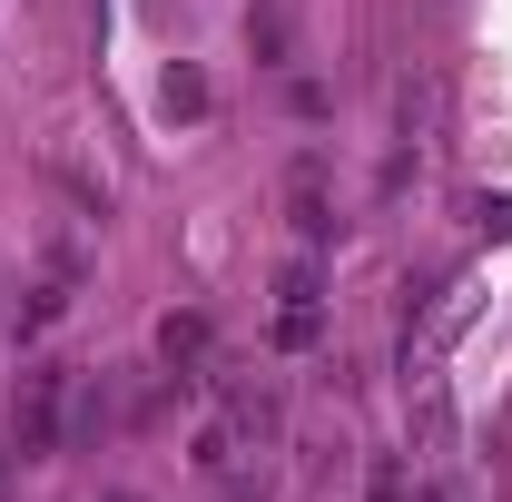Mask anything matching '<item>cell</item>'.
<instances>
[{
	"label": "cell",
	"instance_id": "obj_2",
	"mask_svg": "<svg viewBox=\"0 0 512 502\" xmlns=\"http://www.w3.org/2000/svg\"><path fill=\"white\" fill-rule=\"evenodd\" d=\"M158 109H168V119H207V79H197V69L178 60L168 79H158Z\"/></svg>",
	"mask_w": 512,
	"mask_h": 502
},
{
	"label": "cell",
	"instance_id": "obj_8",
	"mask_svg": "<svg viewBox=\"0 0 512 502\" xmlns=\"http://www.w3.org/2000/svg\"><path fill=\"white\" fill-rule=\"evenodd\" d=\"M99 502H138V493H99Z\"/></svg>",
	"mask_w": 512,
	"mask_h": 502
},
{
	"label": "cell",
	"instance_id": "obj_4",
	"mask_svg": "<svg viewBox=\"0 0 512 502\" xmlns=\"http://www.w3.org/2000/svg\"><path fill=\"white\" fill-rule=\"evenodd\" d=\"M158 355H168V365H207V325H197V315H168V325H158Z\"/></svg>",
	"mask_w": 512,
	"mask_h": 502
},
{
	"label": "cell",
	"instance_id": "obj_1",
	"mask_svg": "<svg viewBox=\"0 0 512 502\" xmlns=\"http://www.w3.org/2000/svg\"><path fill=\"white\" fill-rule=\"evenodd\" d=\"M60 414H69V375H60V365L20 375V404H10V424H20V453H60Z\"/></svg>",
	"mask_w": 512,
	"mask_h": 502
},
{
	"label": "cell",
	"instance_id": "obj_3",
	"mask_svg": "<svg viewBox=\"0 0 512 502\" xmlns=\"http://www.w3.org/2000/svg\"><path fill=\"white\" fill-rule=\"evenodd\" d=\"M414 443H424V453H444V443H453V394H444V384H424V404H414Z\"/></svg>",
	"mask_w": 512,
	"mask_h": 502
},
{
	"label": "cell",
	"instance_id": "obj_6",
	"mask_svg": "<svg viewBox=\"0 0 512 502\" xmlns=\"http://www.w3.org/2000/svg\"><path fill=\"white\" fill-rule=\"evenodd\" d=\"M247 50H256V60H276V50H286V20H276V10H247Z\"/></svg>",
	"mask_w": 512,
	"mask_h": 502
},
{
	"label": "cell",
	"instance_id": "obj_5",
	"mask_svg": "<svg viewBox=\"0 0 512 502\" xmlns=\"http://www.w3.org/2000/svg\"><path fill=\"white\" fill-rule=\"evenodd\" d=\"M296 237H335V207H325L316 168H296Z\"/></svg>",
	"mask_w": 512,
	"mask_h": 502
},
{
	"label": "cell",
	"instance_id": "obj_7",
	"mask_svg": "<svg viewBox=\"0 0 512 502\" xmlns=\"http://www.w3.org/2000/svg\"><path fill=\"white\" fill-rule=\"evenodd\" d=\"M404 502H444V483H414V493H404Z\"/></svg>",
	"mask_w": 512,
	"mask_h": 502
}]
</instances>
